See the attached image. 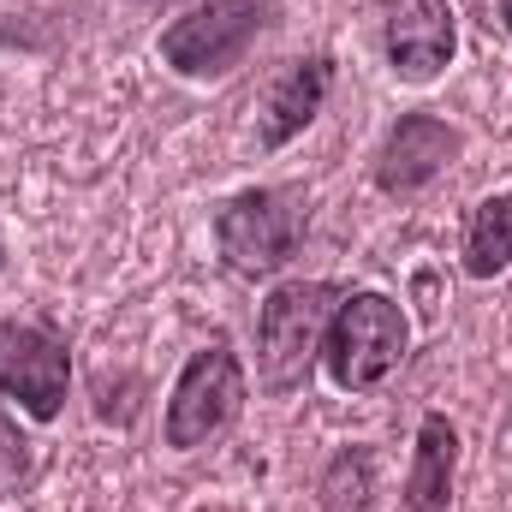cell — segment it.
<instances>
[{"label":"cell","instance_id":"3957f363","mask_svg":"<svg viewBox=\"0 0 512 512\" xmlns=\"http://www.w3.org/2000/svg\"><path fill=\"white\" fill-rule=\"evenodd\" d=\"M405 340H411V328H405V316H399V304L387 292H346L334 304V316H328L322 364H328L334 387L364 393V387L387 382L399 370Z\"/></svg>","mask_w":512,"mask_h":512},{"label":"cell","instance_id":"6da1fadb","mask_svg":"<svg viewBox=\"0 0 512 512\" xmlns=\"http://www.w3.org/2000/svg\"><path fill=\"white\" fill-rule=\"evenodd\" d=\"M310 233V197L292 185H256L215 209V251L233 274L268 280L280 274Z\"/></svg>","mask_w":512,"mask_h":512},{"label":"cell","instance_id":"7a4b0ae2","mask_svg":"<svg viewBox=\"0 0 512 512\" xmlns=\"http://www.w3.org/2000/svg\"><path fill=\"white\" fill-rule=\"evenodd\" d=\"M346 292L328 286V280H292L280 286L262 316H256V382L262 393H298L310 382V364L322 358V334H328V316Z\"/></svg>","mask_w":512,"mask_h":512},{"label":"cell","instance_id":"ba28073f","mask_svg":"<svg viewBox=\"0 0 512 512\" xmlns=\"http://www.w3.org/2000/svg\"><path fill=\"white\" fill-rule=\"evenodd\" d=\"M459 155V131L447 126L441 114H405L399 126L387 131L382 155H376V185L387 197H411L429 179H441Z\"/></svg>","mask_w":512,"mask_h":512},{"label":"cell","instance_id":"5b68a950","mask_svg":"<svg viewBox=\"0 0 512 512\" xmlns=\"http://www.w3.org/2000/svg\"><path fill=\"white\" fill-rule=\"evenodd\" d=\"M245 393H251V387H245V364L233 358V346H227V340L203 346V352L185 364V376L173 382L167 423H161L167 447L191 453V447H203L209 435L233 429V423H239V411H245Z\"/></svg>","mask_w":512,"mask_h":512},{"label":"cell","instance_id":"4fadbf2b","mask_svg":"<svg viewBox=\"0 0 512 512\" xmlns=\"http://www.w3.org/2000/svg\"><path fill=\"white\" fill-rule=\"evenodd\" d=\"M30 471H36V447H30V435H24L12 417H0V501H12V495L30 483Z\"/></svg>","mask_w":512,"mask_h":512},{"label":"cell","instance_id":"8fae6325","mask_svg":"<svg viewBox=\"0 0 512 512\" xmlns=\"http://www.w3.org/2000/svg\"><path fill=\"white\" fill-rule=\"evenodd\" d=\"M512 262V191L501 197H483L477 215H471V233H465V268L477 280H495Z\"/></svg>","mask_w":512,"mask_h":512},{"label":"cell","instance_id":"5bb4252c","mask_svg":"<svg viewBox=\"0 0 512 512\" xmlns=\"http://www.w3.org/2000/svg\"><path fill=\"white\" fill-rule=\"evenodd\" d=\"M495 24L512 36V0H495Z\"/></svg>","mask_w":512,"mask_h":512},{"label":"cell","instance_id":"30bf717a","mask_svg":"<svg viewBox=\"0 0 512 512\" xmlns=\"http://www.w3.org/2000/svg\"><path fill=\"white\" fill-rule=\"evenodd\" d=\"M453 471H459V429L429 411L417 423V459L399 489V512H447L453 507Z\"/></svg>","mask_w":512,"mask_h":512},{"label":"cell","instance_id":"8992f818","mask_svg":"<svg viewBox=\"0 0 512 512\" xmlns=\"http://www.w3.org/2000/svg\"><path fill=\"white\" fill-rule=\"evenodd\" d=\"M72 387V352L54 328L42 322H0V399H18L24 417L54 423Z\"/></svg>","mask_w":512,"mask_h":512},{"label":"cell","instance_id":"7c38bea8","mask_svg":"<svg viewBox=\"0 0 512 512\" xmlns=\"http://www.w3.org/2000/svg\"><path fill=\"white\" fill-rule=\"evenodd\" d=\"M370 501H376V453L370 447L334 453V465L322 471V512H370Z\"/></svg>","mask_w":512,"mask_h":512},{"label":"cell","instance_id":"9c48e42d","mask_svg":"<svg viewBox=\"0 0 512 512\" xmlns=\"http://www.w3.org/2000/svg\"><path fill=\"white\" fill-rule=\"evenodd\" d=\"M328 90H334V60H328V54L292 60V66L274 78L268 102H262V149H280V143H292L298 131L322 114Z\"/></svg>","mask_w":512,"mask_h":512},{"label":"cell","instance_id":"9a60e30c","mask_svg":"<svg viewBox=\"0 0 512 512\" xmlns=\"http://www.w3.org/2000/svg\"><path fill=\"white\" fill-rule=\"evenodd\" d=\"M0 268H6V239H0Z\"/></svg>","mask_w":512,"mask_h":512},{"label":"cell","instance_id":"52a82bcc","mask_svg":"<svg viewBox=\"0 0 512 512\" xmlns=\"http://www.w3.org/2000/svg\"><path fill=\"white\" fill-rule=\"evenodd\" d=\"M387 66L405 84H429L441 78V66L459 48V18L447 0H393L387 6Z\"/></svg>","mask_w":512,"mask_h":512},{"label":"cell","instance_id":"277c9868","mask_svg":"<svg viewBox=\"0 0 512 512\" xmlns=\"http://www.w3.org/2000/svg\"><path fill=\"white\" fill-rule=\"evenodd\" d=\"M262 24L268 0H197L185 18L161 30V60L179 78H227L233 66H245Z\"/></svg>","mask_w":512,"mask_h":512}]
</instances>
